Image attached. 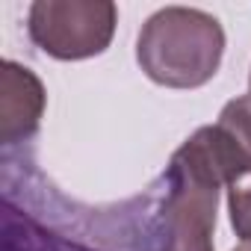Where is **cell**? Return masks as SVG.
<instances>
[{"instance_id":"6","label":"cell","mask_w":251,"mask_h":251,"mask_svg":"<svg viewBox=\"0 0 251 251\" xmlns=\"http://www.w3.org/2000/svg\"><path fill=\"white\" fill-rule=\"evenodd\" d=\"M3 251H95L83 248L65 236H56L36 225L33 219L21 216L12 204H6L3 213Z\"/></svg>"},{"instance_id":"1","label":"cell","mask_w":251,"mask_h":251,"mask_svg":"<svg viewBox=\"0 0 251 251\" xmlns=\"http://www.w3.org/2000/svg\"><path fill=\"white\" fill-rule=\"evenodd\" d=\"M225 56V30L216 15L192 6L157 9L139 30L136 62L148 80L166 89L210 83Z\"/></svg>"},{"instance_id":"3","label":"cell","mask_w":251,"mask_h":251,"mask_svg":"<svg viewBox=\"0 0 251 251\" xmlns=\"http://www.w3.org/2000/svg\"><path fill=\"white\" fill-rule=\"evenodd\" d=\"M115 24L118 6L112 0H36L27 12L33 45L59 62L103 53L112 45Z\"/></svg>"},{"instance_id":"2","label":"cell","mask_w":251,"mask_h":251,"mask_svg":"<svg viewBox=\"0 0 251 251\" xmlns=\"http://www.w3.org/2000/svg\"><path fill=\"white\" fill-rule=\"evenodd\" d=\"M166 195L154 216L157 251H213L219 189L227 186L201 130H195L166 166Z\"/></svg>"},{"instance_id":"7","label":"cell","mask_w":251,"mask_h":251,"mask_svg":"<svg viewBox=\"0 0 251 251\" xmlns=\"http://www.w3.org/2000/svg\"><path fill=\"white\" fill-rule=\"evenodd\" d=\"M227 213L236 236L242 242H251V175L227 186Z\"/></svg>"},{"instance_id":"5","label":"cell","mask_w":251,"mask_h":251,"mask_svg":"<svg viewBox=\"0 0 251 251\" xmlns=\"http://www.w3.org/2000/svg\"><path fill=\"white\" fill-rule=\"evenodd\" d=\"M198 130L227 186L251 175V95L227 100L216 124H207Z\"/></svg>"},{"instance_id":"4","label":"cell","mask_w":251,"mask_h":251,"mask_svg":"<svg viewBox=\"0 0 251 251\" xmlns=\"http://www.w3.org/2000/svg\"><path fill=\"white\" fill-rule=\"evenodd\" d=\"M48 92L42 80L12 59L3 62L0 74V139L3 145H18L36 136L45 115Z\"/></svg>"},{"instance_id":"8","label":"cell","mask_w":251,"mask_h":251,"mask_svg":"<svg viewBox=\"0 0 251 251\" xmlns=\"http://www.w3.org/2000/svg\"><path fill=\"white\" fill-rule=\"evenodd\" d=\"M233 251H251V242H242V245H236Z\"/></svg>"}]
</instances>
